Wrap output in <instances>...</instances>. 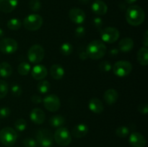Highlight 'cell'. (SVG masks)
Listing matches in <instances>:
<instances>
[{
  "label": "cell",
  "instance_id": "3",
  "mask_svg": "<svg viewBox=\"0 0 148 147\" xmlns=\"http://www.w3.org/2000/svg\"><path fill=\"white\" fill-rule=\"evenodd\" d=\"M17 139V133L14 128L5 127L0 131V141L6 146H12Z\"/></svg>",
  "mask_w": 148,
  "mask_h": 147
},
{
  "label": "cell",
  "instance_id": "28",
  "mask_svg": "<svg viewBox=\"0 0 148 147\" xmlns=\"http://www.w3.org/2000/svg\"><path fill=\"white\" fill-rule=\"evenodd\" d=\"M30 71V65L27 62H22L17 67V71L20 75L25 76L29 74Z\"/></svg>",
  "mask_w": 148,
  "mask_h": 147
},
{
  "label": "cell",
  "instance_id": "42",
  "mask_svg": "<svg viewBox=\"0 0 148 147\" xmlns=\"http://www.w3.org/2000/svg\"><path fill=\"white\" fill-rule=\"evenodd\" d=\"M143 44L145 47L147 48L148 46V30H146L143 35Z\"/></svg>",
  "mask_w": 148,
  "mask_h": 147
},
{
  "label": "cell",
  "instance_id": "27",
  "mask_svg": "<svg viewBox=\"0 0 148 147\" xmlns=\"http://www.w3.org/2000/svg\"><path fill=\"white\" fill-rule=\"evenodd\" d=\"M7 27L12 30H17L21 27L22 22L19 19L12 18L7 22Z\"/></svg>",
  "mask_w": 148,
  "mask_h": 147
},
{
  "label": "cell",
  "instance_id": "47",
  "mask_svg": "<svg viewBox=\"0 0 148 147\" xmlns=\"http://www.w3.org/2000/svg\"><path fill=\"white\" fill-rule=\"evenodd\" d=\"M3 35H4V31H3L2 29L0 28V37H2Z\"/></svg>",
  "mask_w": 148,
  "mask_h": 147
},
{
  "label": "cell",
  "instance_id": "34",
  "mask_svg": "<svg viewBox=\"0 0 148 147\" xmlns=\"http://www.w3.org/2000/svg\"><path fill=\"white\" fill-rule=\"evenodd\" d=\"M23 145L25 147H37L38 144L36 140L32 138H26L23 140Z\"/></svg>",
  "mask_w": 148,
  "mask_h": 147
},
{
  "label": "cell",
  "instance_id": "9",
  "mask_svg": "<svg viewBox=\"0 0 148 147\" xmlns=\"http://www.w3.org/2000/svg\"><path fill=\"white\" fill-rule=\"evenodd\" d=\"M120 33L116 27H108L101 31V37L103 42L113 43L119 38Z\"/></svg>",
  "mask_w": 148,
  "mask_h": 147
},
{
  "label": "cell",
  "instance_id": "16",
  "mask_svg": "<svg viewBox=\"0 0 148 147\" xmlns=\"http://www.w3.org/2000/svg\"><path fill=\"white\" fill-rule=\"evenodd\" d=\"M88 131L89 128L86 124H77L72 128L71 135L76 138H81L85 137L88 134Z\"/></svg>",
  "mask_w": 148,
  "mask_h": 147
},
{
  "label": "cell",
  "instance_id": "32",
  "mask_svg": "<svg viewBox=\"0 0 148 147\" xmlns=\"http://www.w3.org/2000/svg\"><path fill=\"white\" fill-rule=\"evenodd\" d=\"M9 91V86L7 82L0 79V99H2L7 95Z\"/></svg>",
  "mask_w": 148,
  "mask_h": 147
},
{
  "label": "cell",
  "instance_id": "48",
  "mask_svg": "<svg viewBox=\"0 0 148 147\" xmlns=\"http://www.w3.org/2000/svg\"><path fill=\"white\" fill-rule=\"evenodd\" d=\"M48 147H50V146H48Z\"/></svg>",
  "mask_w": 148,
  "mask_h": 147
},
{
  "label": "cell",
  "instance_id": "13",
  "mask_svg": "<svg viewBox=\"0 0 148 147\" xmlns=\"http://www.w3.org/2000/svg\"><path fill=\"white\" fill-rule=\"evenodd\" d=\"M129 142L132 147H145L146 145L145 138L138 132L132 133L129 138Z\"/></svg>",
  "mask_w": 148,
  "mask_h": 147
},
{
  "label": "cell",
  "instance_id": "15",
  "mask_svg": "<svg viewBox=\"0 0 148 147\" xmlns=\"http://www.w3.org/2000/svg\"><path fill=\"white\" fill-rule=\"evenodd\" d=\"M91 9L93 13L96 15L103 16L106 14L108 11V7L106 4L102 0H95L91 5Z\"/></svg>",
  "mask_w": 148,
  "mask_h": 147
},
{
  "label": "cell",
  "instance_id": "20",
  "mask_svg": "<svg viewBox=\"0 0 148 147\" xmlns=\"http://www.w3.org/2000/svg\"><path fill=\"white\" fill-rule=\"evenodd\" d=\"M89 109L95 114H100L103 111L104 108L102 102L98 98L93 97L90 99L88 104Z\"/></svg>",
  "mask_w": 148,
  "mask_h": 147
},
{
  "label": "cell",
  "instance_id": "29",
  "mask_svg": "<svg viewBox=\"0 0 148 147\" xmlns=\"http://www.w3.org/2000/svg\"><path fill=\"white\" fill-rule=\"evenodd\" d=\"M73 51V47L69 43H64L61 46L60 52L64 56H69Z\"/></svg>",
  "mask_w": 148,
  "mask_h": 147
},
{
  "label": "cell",
  "instance_id": "23",
  "mask_svg": "<svg viewBox=\"0 0 148 147\" xmlns=\"http://www.w3.org/2000/svg\"><path fill=\"white\" fill-rule=\"evenodd\" d=\"M137 61L142 66H147L148 64V48L142 47L137 52Z\"/></svg>",
  "mask_w": 148,
  "mask_h": 147
},
{
  "label": "cell",
  "instance_id": "8",
  "mask_svg": "<svg viewBox=\"0 0 148 147\" xmlns=\"http://www.w3.org/2000/svg\"><path fill=\"white\" fill-rule=\"evenodd\" d=\"M45 56L43 48L40 45H33L27 51V58L33 63H38L42 61Z\"/></svg>",
  "mask_w": 148,
  "mask_h": 147
},
{
  "label": "cell",
  "instance_id": "14",
  "mask_svg": "<svg viewBox=\"0 0 148 147\" xmlns=\"http://www.w3.org/2000/svg\"><path fill=\"white\" fill-rule=\"evenodd\" d=\"M30 118L32 122L37 125H41L44 122L46 119V115L44 112L40 108H34L31 110L30 114Z\"/></svg>",
  "mask_w": 148,
  "mask_h": 147
},
{
  "label": "cell",
  "instance_id": "40",
  "mask_svg": "<svg viewBox=\"0 0 148 147\" xmlns=\"http://www.w3.org/2000/svg\"><path fill=\"white\" fill-rule=\"evenodd\" d=\"M93 24L97 29H101V27H103V20L100 17H95L93 19Z\"/></svg>",
  "mask_w": 148,
  "mask_h": 147
},
{
  "label": "cell",
  "instance_id": "31",
  "mask_svg": "<svg viewBox=\"0 0 148 147\" xmlns=\"http://www.w3.org/2000/svg\"><path fill=\"white\" fill-rule=\"evenodd\" d=\"M130 134V129L127 126H120L116 130V135L119 138H126Z\"/></svg>",
  "mask_w": 148,
  "mask_h": 147
},
{
  "label": "cell",
  "instance_id": "39",
  "mask_svg": "<svg viewBox=\"0 0 148 147\" xmlns=\"http://www.w3.org/2000/svg\"><path fill=\"white\" fill-rule=\"evenodd\" d=\"M138 111L141 114L147 115L148 112V105L147 103H142L138 106Z\"/></svg>",
  "mask_w": 148,
  "mask_h": 147
},
{
  "label": "cell",
  "instance_id": "4",
  "mask_svg": "<svg viewBox=\"0 0 148 147\" xmlns=\"http://www.w3.org/2000/svg\"><path fill=\"white\" fill-rule=\"evenodd\" d=\"M43 24V18L37 14H31L25 17L23 20V25L29 31H36L39 30Z\"/></svg>",
  "mask_w": 148,
  "mask_h": 147
},
{
  "label": "cell",
  "instance_id": "30",
  "mask_svg": "<svg viewBox=\"0 0 148 147\" xmlns=\"http://www.w3.org/2000/svg\"><path fill=\"white\" fill-rule=\"evenodd\" d=\"M14 127L17 131L23 132L27 128V122L23 118H19L14 122Z\"/></svg>",
  "mask_w": 148,
  "mask_h": 147
},
{
  "label": "cell",
  "instance_id": "41",
  "mask_svg": "<svg viewBox=\"0 0 148 147\" xmlns=\"http://www.w3.org/2000/svg\"><path fill=\"white\" fill-rule=\"evenodd\" d=\"M31 101L34 104H40L43 102V99L40 96L37 95H34L31 97Z\"/></svg>",
  "mask_w": 148,
  "mask_h": 147
},
{
  "label": "cell",
  "instance_id": "46",
  "mask_svg": "<svg viewBox=\"0 0 148 147\" xmlns=\"http://www.w3.org/2000/svg\"><path fill=\"white\" fill-rule=\"evenodd\" d=\"M78 1L80 3H82V4H88L90 0H78Z\"/></svg>",
  "mask_w": 148,
  "mask_h": 147
},
{
  "label": "cell",
  "instance_id": "24",
  "mask_svg": "<svg viewBox=\"0 0 148 147\" xmlns=\"http://www.w3.org/2000/svg\"><path fill=\"white\" fill-rule=\"evenodd\" d=\"M12 74V67L7 62L0 63V76L3 78H7Z\"/></svg>",
  "mask_w": 148,
  "mask_h": 147
},
{
  "label": "cell",
  "instance_id": "25",
  "mask_svg": "<svg viewBox=\"0 0 148 147\" xmlns=\"http://www.w3.org/2000/svg\"><path fill=\"white\" fill-rule=\"evenodd\" d=\"M65 121L66 120L62 115H56L51 117L49 119V123L53 128H60L64 125Z\"/></svg>",
  "mask_w": 148,
  "mask_h": 147
},
{
  "label": "cell",
  "instance_id": "6",
  "mask_svg": "<svg viewBox=\"0 0 148 147\" xmlns=\"http://www.w3.org/2000/svg\"><path fill=\"white\" fill-rule=\"evenodd\" d=\"M36 141L40 146H50L53 144V133L47 128H40L36 133Z\"/></svg>",
  "mask_w": 148,
  "mask_h": 147
},
{
  "label": "cell",
  "instance_id": "12",
  "mask_svg": "<svg viewBox=\"0 0 148 147\" xmlns=\"http://www.w3.org/2000/svg\"><path fill=\"white\" fill-rule=\"evenodd\" d=\"M85 13L79 8H72L69 12V17L73 22L76 24H82L85 20Z\"/></svg>",
  "mask_w": 148,
  "mask_h": 147
},
{
  "label": "cell",
  "instance_id": "10",
  "mask_svg": "<svg viewBox=\"0 0 148 147\" xmlns=\"http://www.w3.org/2000/svg\"><path fill=\"white\" fill-rule=\"evenodd\" d=\"M18 44L15 40L6 37L0 40V50L5 54H12L17 51Z\"/></svg>",
  "mask_w": 148,
  "mask_h": 147
},
{
  "label": "cell",
  "instance_id": "2",
  "mask_svg": "<svg viewBox=\"0 0 148 147\" xmlns=\"http://www.w3.org/2000/svg\"><path fill=\"white\" fill-rule=\"evenodd\" d=\"M85 50L88 58H90L92 60H98L105 56L107 48L102 40H94L87 46Z\"/></svg>",
  "mask_w": 148,
  "mask_h": 147
},
{
  "label": "cell",
  "instance_id": "1",
  "mask_svg": "<svg viewBox=\"0 0 148 147\" xmlns=\"http://www.w3.org/2000/svg\"><path fill=\"white\" fill-rule=\"evenodd\" d=\"M145 19V13L138 5H132L126 12V20L132 26H139L143 24Z\"/></svg>",
  "mask_w": 148,
  "mask_h": 147
},
{
  "label": "cell",
  "instance_id": "17",
  "mask_svg": "<svg viewBox=\"0 0 148 147\" xmlns=\"http://www.w3.org/2000/svg\"><path fill=\"white\" fill-rule=\"evenodd\" d=\"M32 76L36 80H41L46 77L48 74V70L43 65H36L33 68L31 71Z\"/></svg>",
  "mask_w": 148,
  "mask_h": 147
},
{
  "label": "cell",
  "instance_id": "37",
  "mask_svg": "<svg viewBox=\"0 0 148 147\" xmlns=\"http://www.w3.org/2000/svg\"><path fill=\"white\" fill-rule=\"evenodd\" d=\"M11 114V110L8 107H3L0 108V119L6 118Z\"/></svg>",
  "mask_w": 148,
  "mask_h": 147
},
{
  "label": "cell",
  "instance_id": "36",
  "mask_svg": "<svg viewBox=\"0 0 148 147\" xmlns=\"http://www.w3.org/2000/svg\"><path fill=\"white\" fill-rule=\"evenodd\" d=\"M11 92L13 96L19 97L22 95L23 90H22L21 86L16 84H13L12 86Z\"/></svg>",
  "mask_w": 148,
  "mask_h": 147
},
{
  "label": "cell",
  "instance_id": "45",
  "mask_svg": "<svg viewBox=\"0 0 148 147\" xmlns=\"http://www.w3.org/2000/svg\"><path fill=\"white\" fill-rule=\"evenodd\" d=\"M137 0H125L126 2L127 3V4H134V2H136Z\"/></svg>",
  "mask_w": 148,
  "mask_h": 147
},
{
  "label": "cell",
  "instance_id": "11",
  "mask_svg": "<svg viewBox=\"0 0 148 147\" xmlns=\"http://www.w3.org/2000/svg\"><path fill=\"white\" fill-rule=\"evenodd\" d=\"M43 102L45 108L52 112L59 110L61 106L60 99L56 95H47L43 99Z\"/></svg>",
  "mask_w": 148,
  "mask_h": 147
},
{
  "label": "cell",
  "instance_id": "5",
  "mask_svg": "<svg viewBox=\"0 0 148 147\" xmlns=\"http://www.w3.org/2000/svg\"><path fill=\"white\" fill-rule=\"evenodd\" d=\"M53 139L61 146H67L72 141V135L67 128L60 127L55 131Z\"/></svg>",
  "mask_w": 148,
  "mask_h": 147
},
{
  "label": "cell",
  "instance_id": "35",
  "mask_svg": "<svg viewBox=\"0 0 148 147\" xmlns=\"http://www.w3.org/2000/svg\"><path fill=\"white\" fill-rule=\"evenodd\" d=\"M99 68L101 71H111V69H112V65L108 61H103L101 62L99 64Z\"/></svg>",
  "mask_w": 148,
  "mask_h": 147
},
{
  "label": "cell",
  "instance_id": "21",
  "mask_svg": "<svg viewBox=\"0 0 148 147\" xmlns=\"http://www.w3.org/2000/svg\"><path fill=\"white\" fill-rule=\"evenodd\" d=\"M105 102L108 105H114V103L116 102V101L119 99V94L116 89H107L103 95Z\"/></svg>",
  "mask_w": 148,
  "mask_h": 147
},
{
  "label": "cell",
  "instance_id": "19",
  "mask_svg": "<svg viewBox=\"0 0 148 147\" xmlns=\"http://www.w3.org/2000/svg\"><path fill=\"white\" fill-rule=\"evenodd\" d=\"M134 48V41L131 37H124L119 43V49L123 53H128Z\"/></svg>",
  "mask_w": 148,
  "mask_h": 147
},
{
  "label": "cell",
  "instance_id": "26",
  "mask_svg": "<svg viewBox=\"0 0 148 147\" xmlns=\"http://www.w3.org/2000/svg\"><path fill=\"white\" fill-rule=\"evenodd\" d=\"M51 84L48 81L42 80L37 84V89L40 93L46 94L49 91Z\"/></svg>",
  "mask_w": 148,
  "mask_h": 147
},
{
  "label": "cell",
  "instance_id": "38",
  "mask_svg": "<svg viewBox=\"0 0 148 147\" xmlns=\"http://www.w3.org/2000/svg\"><path fill=\"white\" fill-rule=\"evenodd\" d=\"M85 35V29L82 26H79L75 30V35L77 37H82Z\"/></svg>",
  "mask_w": 148,
  "mask_h": 147
},
{
  "label": "cell",
  "instance_id": "43",
  "mask_svg": "<svg viewBox=\"0 0 148 147\" xmlns=\"http://www.w3.org/2000/svg\"><path fill=\"white\" fill-rule=\"evenodd\" d=\"M79 58L82 61L86 60V59L88 58V54H87L86 53V50H81V51L79 53Z\"/></svg>",
  "mask_w": 148,
  "mask_h": 147
},
{
  "label": "cell",
  "instance_id": "22",
  "mask_svg": "<svg viewBox=\"0 0 148 147\" xmlns=\"http://www.w3.org/2000/svg\"><path fill=\"white\" fill-rule=\"evenodd\" d=\"M50 74L56 80H60L64 77V70L60 65L53 64L50 68Z\"/></svg>",
  "mask_w": 148,
  "mask_h": 147
},
{
  "label": "cell",
  "instance_id": "18",
  "mask_svg": "<svg viewBox=\"0 0 148 147\" xmlns=\"http://www.w3.org/2000/svg\"><path fill=\"white\" fill-rule=\"evenodd\" d=\"M18 4V0H0V11L10 13L14 10Z\"/></svg>",
  "mask_w": 148,
  "mask_h": 147
},
{
  "label": "cell",
  "instance_id": "7",
  "mask_svg": "<svg viewBox=\"0 0 148 147\" xmlns=\"http://www.w3.org/2000/svg\"><path fill=\"white\" fill-rule=\"evenodd\" d=\"M114 74L119 77H124L130 74L132 71V65L128 61H119L112 66Z\"/></svg>",
  "mask_w": 148,
  "mask_h": 147
},
{
  "label": "cell",
  "instance_id": "44",
  "mask_svg": "<svg viewBox=\"0 0 148 147\" xmlns=\"http://www.w3.org/2000/svg\"><path fill=\"white\" fill-rule=\"evenodd\" d=\"M119 52V50L117 48H112L110 50L109 53L111 56H116L118 55Z\"/></svg>",
  "mask_w": 148,
  "mask_h": 147
},
{
  "label": "cell",
  "instance_id": "33",
  "mask_svg": "<svg viewBox=\"0 0 148 147\" xmlns=\"http://www.w3.org/2000/svg\"><path fill=\"white\" fill-rule=\"evenodd\" d=\"M29 7L33 12H38L40 10L41 3L39 0H30L29 1Z\"/></svg>",
  "mask_w": 148,
  "mask_h": 147
}]
</instances>
